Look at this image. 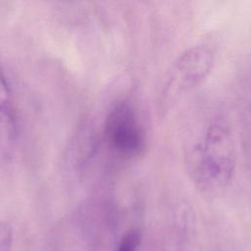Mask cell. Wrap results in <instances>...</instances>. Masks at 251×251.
I'll return each mask as SVG.
<instances>
[{"instance_id": "cell-1", "label": "cell", "mask_w": 251, "mask_h": 251, "mask_svg": "<svg viewBox=\"0 0 251 251\" xmlns=\"http://www.w3.org/2000/svg\"><path fill=\"white\" fill-rule=\"evenodd\" d=\"M193 157L194 174L201 182L215 186L227 184L235 166V148L228 127L221 122L212 123Z\"/></svg>"}, {"instance_id": "cell-2", "label": "cell", "mask_w": 251, "mask_h": 251, "mask_svg": "<svg viewBox=\"0 0 251 251\" xmlns=\"http://www.w3.org/2000/svg\"><path fill=\"white\" fill-rule=\"evenodd\" d=\"M213 65L214 54L208 46L195 45L186 49L172 67L164 88L165 99H174L200 84Z\"/></svg>"}, {"instance_id": "cell-3", "label": "cell", "mask_w": 251, "mask_h": 251, "mask_svg": "<svg viewBox=\"0 0 251 251\" xmlns=\"http://www.w3.org/2000/svg\"><path fill=\"white\" fill-rule=\"evenodd\" d=\"M105 136L116 152L126 157L139 155L144 147L135 113L126 102L118 103L109 112L105 121Z\"/></svg>"}, {"instance_id": "cell-4", "label": "cell", "mask_w": 251, "mask_h": 251, "mask_svg": "<svg viewBox=\"0 0 251 251\" xmlns=\"http://www.w3.org/2000/svg\"><path fill=\"white\" fill-rule=\"evenodd\" d=\"M15 110L12 102L11 88L0 68V133L11 135L15 131Z\"/></svg>"}, {"instance_id": "cell-5", "label": "cell", "mask_w": 251, "mask_h": 251, "mask_svg": "<svg viewBox=\"0 0 251 251\" xmlns=\"http://www.w3.org/2000/svg\"><path fill=\"white\" fill-rule=\"evenodd\" d=\"M141 236L137 230L127 231L120 240L115 251H137Z\"/></svg>"}, {"instance_id": "cell-6", "label": "cell", "mask_w": 251, "mask_h": 251, "mask_svg": "<svg viewBox=\"0 0 251 251\" xmlns=\"http://www.w3.org/2000/svg\"><path fill=\"white\" fill-rule=\"evenodd\" d=\"M13 229L7 222H0V251H11Z\"/></svg>"}]
</instances>
